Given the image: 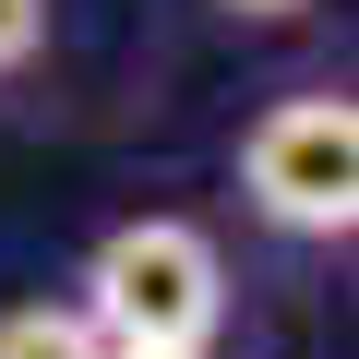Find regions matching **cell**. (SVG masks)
I'll list each match as a JSON object with an SVG mask.
<instances>
[{
  "instance_id": "1",
  "label": "cell",
  "mask_w": 359,
  "mask_h": 359,
  "mask_svg": "<svg viewBox=\"0 0 359 359\" xmlns=\"http://www.w3.org/2000/svg\"><path fill=\"white\" fill-rule=\"evenodd\" d=\"M108 347H216L228 323V264L192 216H120L84 252V299H72Z\"/></svg>"
},
{
  "instance_id": "2",
  "label": "cell",
  "mask_w": 359,
  "mask_h": 359,
  "mask_svg": "<svg viewBox=\"0 0 359 359\" xmlns=\"http://www.w3.org/2000/svg\"><path fill=\"white\" fill-rule=\"evenodd\" d=\"M240 204L276 240H347L359 228V108H347V84H299L240 132Z\"/></svg>"
},
{
  "instance_id": "3",
  "label": "cell",
  "mask_w": 359,
  "mask_h": 359,
  "mask_svg": "<svg viewBox=\"0 0 359 359\" xmlns=\"http://www.w3.org/2000/svg\"><path fill=\"white\" fill-rule=\"evenodd\" d=\"M0 359H108V335L72 299H25V311H0Z\"/></svg>"
},
{
  "instance_id": "4",
  "label": "cell",
  "mask_w": 359,
  "mask_h": 359,
  "mask_svg": "<svg viewBox=\"0 0 359 359\" xmlns=\"http://www.w3.org/2000/svg\"><path fill=\"white\" fill-rule=\"evenodd\" d=\"M48 36H60V0H0V84L36 72V60H48Z\"/></svg>"
},
{
  "instance_id": "5",
  "label": "cell",
  "mask_w": 359,
  "mask_h": 359,
  "mask_svg": "<svg viewBox=\"0 0 359 359\" xmlns=\"http://www.w3.org/2000/svg\"><path fill=\"white\" fill-rule=\"evenodd\" d=\"M216 13H228V25H299L311 0H216Z\"/></svg>"
},
{
  "instance_id": "6",
  "label": "cell",
  "mask_w": 359,
  "mask_h": 359,
  "mask_svg": "<svg viewBox=\"0 0 359 359\" xmlns=\"http://www.w3.org/2000/svg\"><path fill=\"white\" fill-rule=\"evenodd\" d=\"M108 359H216V347H108Z\"/></svg>"
}]
</instances>
